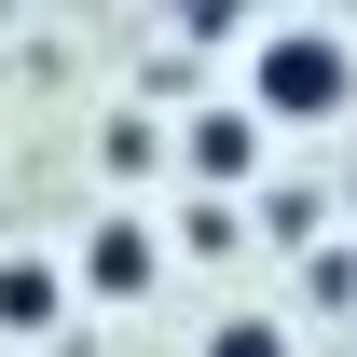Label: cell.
Instances as JSON below:
<instances>
[{
  "label": "cell",
  "instance_id": "7a4b0ae2",
  "mask_svg": "<svg viewBox=\"0 0 357 357\" xmlns=\"http://www.w3.org/2000/svg\"><path fill=\"white\" fill-rule=\"evenodd\" d=\"M261 151H275V137L248 124L234 96H192V110H178V124H165V165L192 178V206H234V192L261 178Z\"/></svg>",
  "mask_w": 357,
  "mask_h": 357
},
{
  "label": "cell",
  "instance_id": "277c9868",
  "mask_svg": "<svg viewBox=\"0 0 357 357\" xmlns=\"http://www.w3.org/2000/svg\"><path fill=\"white\" fill-rule=\"evenodd\" d=\"M42 330H69V275L42 248H0V344H42Z\"/></svg>",
  "mask_w": 357,
  "mask_h": 357
},
{
  "label": "cell",
  "instance_id": "5b68a950",
  "mask_svg": "<svg viewBox=\"0 0 357 357\" xmlns=\"http://www.w3.org/2000/svg\"><path fill=\"white\" fill-rule=\"evenodd\" d=\"M192 357H303V330H289V316H261V303H234V316H206V330H192Z\"/></svg>",
  "mask_w": 357,
  "mask_h": 357
},
{
  "label": "cell",
  "instance_id": "6da1fadb",
  "mask_svg": "<svg viewBox=\"0 0 357 357\" xmlns=\"http://www.w3.org/2000/svg\"><path fill=\"white\" fill-rule=\"evenodd\" d=\"M261 137L289 124H344L357 110V28H330V14H275V28H248V96H234Z\"/></svg>",
  "mask_w": 357,
  "mask_h": 357
},
{
  "label": "cell",
  "instance_id": "3957f363",
  "mask_svg": "<svg viewBox=\"0 0 357 357\" xmlns=\"http://www.w3.org/2000/svg\"><path fill=\"white\" fill-rule=\"evenodd\" d=\"M55 275H69V303H151V289H165V234L137 220V206H96Z\"/></svg>",
  "mask_w": 357,
  "mask_h": 357
},
{
  "label": "cell",
  "instance_id": "8992f818",
  "mask_svg": "<svg viewBox=\"0 0 357 357\" xmlns=\"http://www.w3.org/2000/svg\"><path fill=\"white\" fill-rule=\"evenodd\" d=\"M96 165H110V178L165 165V124H151V110H110V124H96Z\"/></svg>",
  "mask_w": 357,
  "mask_h": 357
}]
</instances>
